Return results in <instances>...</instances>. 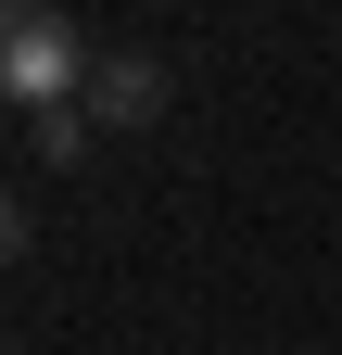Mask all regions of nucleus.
Returning <instances> with one entry per match:
<instances>
[{
	"instance_id": "obj_1",
	"label": "nucleus",
	"mask_w": 342,
	"mask_h": 355,
	"mask_svg": "<svg viewBox=\"0 0 342 355\" xmlns=\"http://www.w3.org/2000/svg\"><path fill=\"white\" fill-rule=\"evenodd\" d=\"M89 38H76L51 0H13V26H0V102H26V114H64L76 89H89Z\"/></svg>"
},
{
	"instance_id": "obj_2",
	"label": "nucleus",
	"mask_w": 342,
	"mask_h": 355,
	"mask_svg": "<svg viewBox=\"0 0 342 355\" xmlns=\"http://www.w3.org/2000/svg\"><path fill=\"white\" fill-rule=\"evenodd\" d=\"M76 114H89V127H152L165 114V64L152 51H102L89 89H76Z\"/></svg>"
},
{
	"instance_id": "obj_3",
	"label": "nucleus",
	"mask_w": 342,
	"mask_h": 355,
	"mask_svg": "<svg viewBox=\"0 0 342 355\" xmlns=\"http://www.w3.org/2000/svg\"><path fill=\"white\" fill-rule=\"evenodd\" d=\"M26 127H38V153H51V165H76V153H89V140H102V127H89V114H76V102H64V114H26Z\"/></svg>"
}]
</instances>
